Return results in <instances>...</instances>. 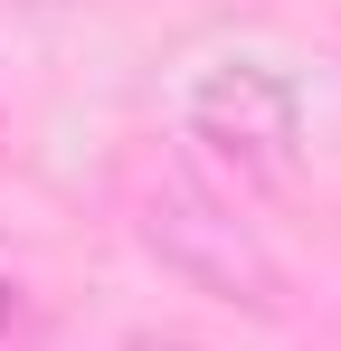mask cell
Wrapping results in <instances>:
<instances>
[{
	"label": "cell",
	"mask_w": 341,
	"mask_h": 351,
	"mask_svg": "<svg viewBox=\"0 0 341 351\" xmlns=\"http://www.w3.org/2000/svg\"><path fill=\"white\" fill-rule=\"evenodd\" d=\"M142 247L162 256L170 276H190L199 294H227V304H247V313H275L284 304L275 256L237 228L218 199H199V190H180V180H162V190L142 199Z\"/></svg>",
	"instance_id": "obj_1"
},
{
	"label": "cell",
	"mask_w": 341,
	"mask_h": 351,
	"mask_svg": "<svg viewBox=\"0 0 341 351\" xmlns=\"http://www.w3.org/2000/svg\"><path fill=\"white\" fill-rule=\"evenodd\" d=\"M190 133L218 143L247 171H294V152H303V95L266 58H218L190 86Z\"/></svg>",
	"instance_id": "obj_2"
}]
</instances>
